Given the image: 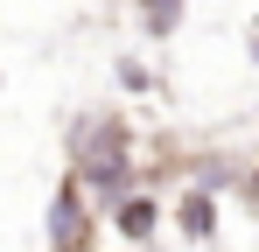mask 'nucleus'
Instances as JSON below:
<instances>
[{"label":"nucleus","mask_w":259,"mask_h":252,"mask_svg":"<svg viewBox=\"0 0 259 252\" xmlns=\"http://www.w3.org/2000/svg\"><path fill=\"white\" fill-rule=\"evenodd\" d=\"M70 175L84 182L91 196H126L133 182V140L112 112H84L70 119Z\"/></svg>","instance_id":"nucleus-1"},{"label":"nucleus","mask_w":259,"mask_h":252,"mask_svg":"<svg viewBox=\"0 0 259 252\" xmlns=\"http://www.w3.org/2000/svg\"><path fill=\"white\" fill-rule=\"evenodd\" d=\"M49 245H91V210H84V182L70 175L49 203Z\"/></svg>","instance_id":"nucleus-2"},{"label":"nucleus","mask_w":259,"mask_h":252,"mask_svg":"<svg viewBox=\"0 0 259 252\" xmlns=\"http://www.w3.org/2000/svg\"><path fill=\"white\" fill-rule=\"evenodd\" d=\"M133 14H140L147 35H168L175 21H182V0H133Z\"/></svg>","instance_id":"nucleus-5"},{"label":"nucleus","mask_w":259,"mask_h":252,"mask_svg":"<svg viewBox=\"0 0 259 252\" xmlns=\"http://www.w3.org/2000/svg\"><path fill=\"white\" fill-rule=\"evenodd\" d=\"M175 224H182V238H217V196L210 189H182Z\"/></svg>","instance_id":"nucleus-3"},{"label":"nucleus","mask_w":259,"mask_h":252,"mask_svg":"<svg viewBox=\"0 0 259 252\" xmlns=\"http://www.w3.org/2000/svg\"><path fill=\"white\" fill-rule=\"evenodd\" d=\"M252 63H259V42H252Z\"/></svg>","instance_id":"nucleus-7"},{"label":"nucleus","mask_w":259,"mask_h":252,"mask_svg":"<svg viewBox=\"0 0 259 252\" xmlns=\"http://www.w3.org/2000/svg\"><path fill=\"white\" fill-rule=\"evenodd\" d=\"M119 84H133V91H154V77H147V70H140L133 56H126V63H119Z\"/></svg>","instance_id":"nucleus-6"},{"label":"nucleus","mask_w":259,"mask_h":252,"mask_svg":"<svg viewBox=\"0 0 259 252\" xmlns=\"http://www.w3.org/2000/svg\"><path fill=\"white\" fill-rule=\"evenodd\" d=\"M154 224H161V203L147 189H126L119 196V238H154Z\"/></svg>","instance_id":"nucleus-4"}]
</instances>
